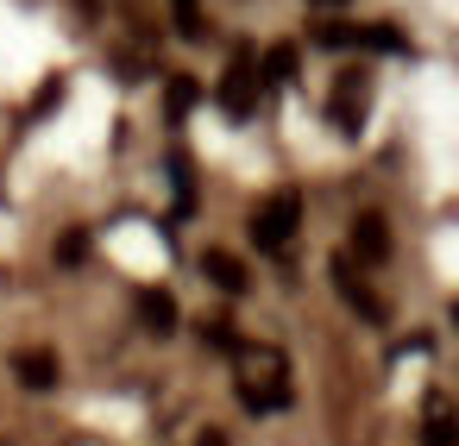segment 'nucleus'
<instances>
[{"mask_svg": "<svg viewBox=\"0 0 459 446\" xmlns=\"http://www.w3.org/2000/svg\"><path fill=\"white\" fill-rule=\"evenodd\" d=\"M233 371H239V402L252 408V415H277V408H290L296 402V390H290V365H283V352L277 346H233Z\"/></svg>", "mask_w": 459, "mask_h": 446, "instance_id": "1", "label": "nucleus"}, {"mask_svg": "<svg viewBox=\"0 0 459 446\" xmlns=\"http://www.w3.org/2000/svg\"><path fill=\"white\" fill-rule=\"evenodd\" d=\"M296 227H302V195H296V189H277V195L252 214V245H258V252H283V245L296 239Z\"/></svg>", "mask_w": 459, "mask_h": 446, "instance_id": "2", "label": "nucleus"}, {"mask_svg": "<svg viewBox=\"0 0 459 446\" xmlns=\"http://www.w3.org/2000/svg\"><path fill=\"white\" fill-rule=\"evenodd\" d=\"M221 107H227V120H252V107H258V64H252V51H239V57L227 64V76H221Z\"/></svg>", "mask_w": 459, "mask_h": 446, "instance_id": "3", "label": "nucleus"}, {"mask_svg": "<svg viewBox=\"0 0 459 446\" xmlns=\"http://www.w3.org/2000/svg\"><path fill=\"white\" fill-rule=\"evenodd\" d=\"M333 126H340L346 139L365 126V76H359V70H346L340 89H333Z\"/></svg>", "mask_w": 459, "mask_h": 446, "instance_id": "4", "label": "nucleus"}, {"mask_svg": "<svg viewBox=\"0 0 459 446\" xmlns=\"http://www.w3.org/2000/svg\"><path fill=\"white\" fill-rule=\"evenodd\" d=\"M352 252H359L365 264H384V258H390V227H384V214L365 208V214L352 220Z\"/></svg>", "mask_w": 459, "mask_h": 446, "instance_id": "5", "label": "nucleus"}, {"mask_svg": "<svg viewBox=\"0 0 459 446\" xmlns=\"http://www.w3.org/2000/svg\"><path fill=\"white\" fill-rule=\"evenodd\" d=\"M453 440H459L453 402H446V390H434V396H428V408H421V446H453Z\"/></svg>", "mask_w": 459, "mask_h": 446, "instance_id": "6", "label": "nucleus"}, {"mask_svg": "<svg viewBox=\"0 0 459 446\" xmlns=\"http://www.w3.org/2000/svg\"><path fill=\"white\" fill-rule=\"evenodd\" d=\"M13 371H20V383H26L32 396H45V390H57V352H45V346H32V352H20V358H13Z\"/></svg>", "mask_w": 459, "mask_h": 446, "instance_id": "7", "label": "nucleus"}, {"mask_svg": "<svg viewBox=\"0 0 459 446\" xmlns=\"http://www.w3.org/2000/svg\"><path fill=\"white\" fill-rule=\"evenodd\" d=\"M202 277L214 289H227V296H246V264L233 252H202Z\"/></svg>", "mask_w": 459, "mask_h": 446, "instance_id": "8", "label": "nucleus"}, {"mask_svg": "<svg viewBox=\"0 0 459 446\" xmlns=\"http://www.w3.org/2000/svg\"><path fill=\"white\" fill-rule=\"evenodd\" d=\"M333 283H340V296H346V308H352V314H365V321H384V302H377V296H371V289L352 277V264H346V258L333 264Z\"/></svg>", "mask_w": 459, "mask_h": 446, "instance_id": "9", "label": "nucleus"}, {"mask_svg": "<svg viewBox=\"0 0 459 446\" xmlns=\"http://www.w3.org/2000/svg\"><path fill=\"white\" fill-rule=\"evenodd\" d=\"M139 321H145L152 333H170V327H177V302H170L164 289H145V296H139Z\"/></svg>", "mask_w": 459, "mask_h": 446, "instance_id": "10", "label": "nucleus"}, {"mask_svg": "<svg viewBox=\"0 0 459 446\" xmlns=\"http://www.w3.org/2000/svg\"><path fill=\"white\" fill-rule=\"evenodd\" d=\"M264 76H271V82H290V76H296V45H271Z\"/></svg>", "mask_w": 459, "mask_h": 446, "instance_id": "11", "label": "nucleus"}, {"mask_svg": "<svg viewBox=\"0 0 459 446\" xmlns=\"http://www.w3.org/2000/svg\"><path fill=\"white\" fill-rule=\"evenodd\" d=\"M170 13H177L183 39H202V0H170Z\"/></svg>", "mask_w": 459, "mask_h": 446, "instance_id": "12", "label": "nucleus"}, {"mask_svg": "<svg viewBox=\"0 0 459 446\" xmlns=\"http://www.w3.org/2000/svg\"><path fill=\"white\" fill-rule=\"evenodd\" d=\"M82 258H89V233L76 227V233H64V239H57V264H82Z\"/></svg>", "mask_w": 459, "mask_h": 446, "instance_id": "13", "label": "nucleus"}, {"mask_svg": "<svg viewBox=\"0 0 459 446\" xmlns=\"http://www.w3.org/2000/svg\"><path fill=\"white\" fill-rule=\"evenodd\" d=\"M195 95H202V89H195L189 76H177V82H170V114H189V107H195Z\"/></svg>", "mask_w": 459, "mask_h": 446, "instance_id": "14", "label": "nucleus"}, {"mask_svg": "<svg viewBox=\"0 0 459 446\" xmlns=\"http://www.w3.org/2000/svg\"><path fill=\"white\" fill-rule=\"evenodd\" d=\"M195 446H233V440H227V433H221V427H208V433H202V440H195Z\"/></svg>", "mask_w": 459, "mask_h": 446, "instance_id": "15", "label": "nucleus"}, {"mask_svg": "<svg viewBox=\"0 0 459 446\" xmlns=\"http://www.w3.org/2000/svg\"><path fill=\"white\" fill-rule=\"evenodd\" d=\"M315 7H346V0H315Z\"/></svg>", "mask_w": 459, "mask_h": 446, "instance_id": "16", "label": "nucleus"}, {"mask_svg": "<svg viewBox=\"0 0 459 446\" xmlns=\"http://www.w3.org/2000/svg\"><path fill=\"white\" fill-rule=\"evenodd\" d=\"M0 446H13V440H0Z\"/></svg>", "mask_w": 459, "mask_h": 446, "instance_id": "17", "label": "nucleus"}, {"mask_svg": "<svg viewBox=\"0 0 459 446\" xmlns=\"http://www.w3.org/2000/svg\"><path fill=\"white\" fill-rule=\"evenodd\" d=\"M76 446H89V440H76Z\"/></svg>", "mask_w": 459, "mask_h": 446, "instance_id": "18", "label": "nucleus"}]
</instances>
